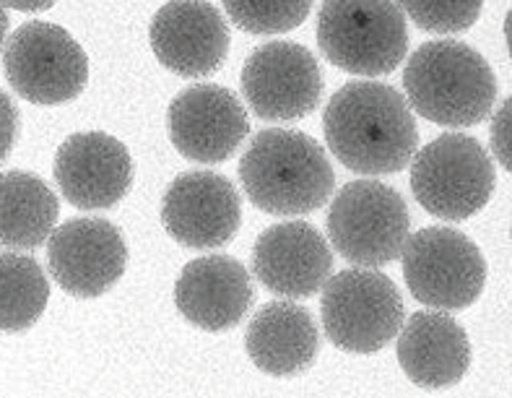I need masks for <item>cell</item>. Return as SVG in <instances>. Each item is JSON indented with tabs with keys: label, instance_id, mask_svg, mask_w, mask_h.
Here are the masks:
<instances>
[{
	"label": "cell",
	"instance_id": "14",
	"mask_svg": "<svg viewBox=\"0 0 512 398\" xmlns=\"http://www.w3.org/2000/svg\"><path fill=\"white\" fill-rule=\"evenodd\" d=\"M149 42L156 60L182 79L211 76L229 53V24L208 0H169L151 19Z\"/></svg>",
	"mask_w": 512,
	"mask_h": 398
},
{
	"label": "cell",
	"instance_id": "18",
	"mask_svg": "<svg viewBox=\"0 0 512 398\" xmlns=\"http://www.w3.org/2000/svg\"><path fill=\"white\" fill-rule=\"evenodd\" d=\"M398 365L416 385L437 391L463 378L471 367L466 328L445 310H419L398 331Z\"/></svg>",
	"mask_w": 512,
	"mask_h": 398
},
{
	"label": "cell",
	"instance_id": "25",
	"mask_svg": "<svg viewBox=\"0 0 512 398\" xmlns=\"http://www.w3.org/2000/svg\"><path fill=\"white\" fill-rule=\"evenodd\" d=\"M16 138H19V110L13 99L0 89V164L11 157Z\"/></svg>",
	"mask_w": 512,
	"mask_h": 398
},
{
	"label": "cell",
	"instance_id": "16",
	"mask_svg": "<svg viewBox=\"0 0 512 398\" xmlns=\"http://www.w3.org/2000/svg\"><path fill=\"white\" fill-rule=\"evenodd\" d=\"M333 250L307 222H284L263 229L253 248V274L273 294L305 300L331 279Z\"/></svg>",
	"mask_w": 512,
	"mask_h": 398
},
{
	"label": "cell",
	"instance_id": "11",
	"mask_svg": "<svg viewBox=\"0 0 512 398\" xmlns=\"http://www.w3.org/2000/svg\"><path fill=\"white\" fill-rule=\"evenodd\" d=\"M47 268L65 294L94 300L123 279L128 245L120 229L107 219H71L47 237Z\"/></svg>",
	"mask_w": 512,
	"mask_h": 398
},
{
	"label": "cell",
	"instance_id": "26",
	"mask_svg": "<svg viewBox=\"0 0 512 398\" xmlns=\"http://www.w3.org/2000/svg\"><path fill=\"white\" fill-rule=\"evenodd\" d=\"M6 8H13V11H24V14H37V11H47L52 8L58 0H0Z\"/></svg>",
	"mask_w": 512,
	"mask_h": 398
},
{
	"label": "cell",
	"instance_id": "6",
	"mask_svg": "<svg viewBox=\"0 0 512 398\" xmlns=\"http://www.w3.org/2000/svg\"><path fill=\"white\" fill-rule=\"evenodd\" d=\"M320 318L341 352L375 354L396 339L406 318L398 287L377 268H346L323 284Z\"/></svg>",
	"mask_w": 512,
	"mask_h": 398
},
{
	"label": "cell",
	"instance_id": "1",
	"mask_svg": "<svg viewBox=\"0 0 512 398\" xmlns=\"http://www.w3.org/2000/svg\"><path fill=\"white\" fill-rule=\"evenodd\" d=\"M323 133L333 157L359 175H396L419 149L414 112L396 86L349 81L323 112Z\"/></svg>",
	"mask_w": 512,
	"mask_h": 398
},
{
	"label": "cell",
	"instance_id": "5",
	"mask_svg": "<svg viewBox=\"0 0 512 398\" xmlns=\"http://www.w3.org/2000/svg\"><path fill=\"white\" fill-rule=\"evenodd\" d=\"M411 190L427 214L463 222L489 203L497 183L487 149L466 133H442L411 157Z\"/></svg>",
	"mask_w": 512,
	"mask_h": 398
},
{
	"label": "cell",
	"instance_id": "13",
	"mask_svg": "<svg viewBox=\"0 0 512 398\" xmlns=\"http://www.w3.org/2000/svg\"><path fill=\"white\" fill-rule=\"evenodd\" d=\"M162 224L182 248H221L234 240L242 224L240 193L216 172L177 175L164 193Z\"/></svg>",
	"mask_w": 512,
	"mask_h": 398
},
{
	"label": "cell",
	"instance_id": "9",
	"mask_svg": "<svg viewBox=\"0 0 512 398\" xmlns=\"http://www.w3.org/2000/svg\"><path fill=\"white\" fill-rule=\"evenodd\" d=\"M3 71L13 92L42 107L71 102L89 84L84 47L50 21H26L8 37Z\"/></svg>",
	"mask_w": 512,
	"mask_h": 398
},
{
	"label": "cell",
	"instance_id": "10",
	"mask_svg": "<svg viewBox=\"0 0 512 398\" xmlns=\"http://www.w3.org/2000/svg\"><path fill=\"white\" fill-rule=\"evenodd\" d=\"M242 94L255 118L289 123L307 118L323 97L318 60L297 42L273 40L255 47L240 76Z\"/></svg>",
	"mask_w": 512,
	"mask_h": 398
},
{
	"label": "cell",
	"instance_id": "23",
	"mask_svg": "<svg viewBox=\"0 0 512 398\" xmlns=\"http://www.w3.org/2000/svg\"><path fill=\"white\" fill-rule=\"evenodd\" d=\"M403 16L435 34H458L479 21L484 0H396Z\"/></svg>",
	"mask_w": 512,
	"mask_h": 398
},
{
	"label": "cell",
	"instance_id": "21",
	"mask_svg": "<svg viewBox=\"0 0 512 398\" xmlns=\"http://www.w3.org/2000/svg\"><path fill=\"white\" fill-rule=\"evenodd\" d=\"M50 281L32 255L0 253V333L32 328L47 310Z\"/></svg>",
	"mask_w": 512,
	"mask_h": 398
},
{
	"label": "cell",
	"instance_id": "4",
	"mask_svg": "<svg viewBox=\"0 0 512 398\" xmlns=\"http://www.w3.org/2000/svg\"><path fill=\"white\" fill-rule=\"evenodd\" d=\"M318 45L341 71L375 79L403 63L409 27L396 0H323Z\"/></svg>",
	"mask_w": 512,
	"mask_h": 398
},
{
	"label": "cell",
	"instance_id": "7",
	"mask_svg": "<svg viewBox=\"0 0 512 398\" xmlns=\"http://www.w3.org/2000/svg\"><path fill=\"white\" fill-rule=\"evenodd\" d=\"M409 206L380 180H354L338 190L328 211V237L344 261L380 268L401 258L409 240Z\"/></svg>",
	"mask_w": 512,
	"mask_h": 398
},
{
	"label": "cell",
	"instance_id": "8",
	"mask_svg": "<svg viewBox=\"0 0 512 398\" xmlns=\"http://www.w3.org/2000/svg\"><path fill=\"white\" fill-rule=\"evenodd\" d=\"M406 287L435 310H463L474 305L487 284V261L471 237L453 227H424L401 250Z\"/></svg>",
	"mask_w": 512,
	"mask_h": 398
},
{
	"label": "cell",
	"instance_id": "15",
	"mask_svg": "<svg viewBox=\"0 0 512 398\" xmlns=\"http://www.w3.org/2000/svg\"><path fill=\"white\" fill-rule=\"evenodd\" d=\"M55 183L81 211L112 209L133 185V159L123 141L107 133H73L60 144L52 167Z\"/></svg>",
	"mask_w": 512,
	"mask_h": 398
},
{
	"label": "cell",
	"instance_id": "17",
	"mask_svg": "<svg viewBox=\"0 0 512 398\" xmlns=\"http://www.w3.org/2000/svg\"><path fill=\"white\" fill-rule=\"evenodd\" d=\"M255 300L247 268L229 255H203L182 268L175 284V305L201 331H229Z\"/></svg>",
	"mask_w": 512,
	"mask_h": 398
},
{
	"label": "cell",
	"instance_id": "24",
	"mask_svg": "<svg viewBox=\"0 0 512 398\" xmlns=\"http://www.w3.org/2000/svg\"><path fill=\"white\" fill-rule=\"evenodd\" d=\"M510 115H512V102L505 99L500 110L494 112L492 128H489V144H492L494 159L502 164V170L510 172L512 159H510Z\"/></svg>",
	"mask_w": 512,
	"mask_h": 398
},
{
	"label": "cell",
	"instance_id": "3",
	"mask_svg": "<svg viewBox=\"0 0 512 398\" xmlns=\"http://www.w3.org/2000/svg\"><path fill=\"white\" fill-rule=\"evenodd\" d=\"M403 89L416 115L445 128L479 125L497 102L487 58L458 40L424 42L403 68Z\"/></svg>",
	"mask_w": 512,
	"mask_h": 398
},
{
	"label": "cell",
	"instance_id": "2",
	"mask_svg": "<svg viewBox=\"0 0 512 398\" xmlns=\"http://www.w3.org/2000/svg\"><path fill=\"white\" fill-rule=\"evenodd\" d=\"M240 183L255 209L273 216H302L328 203L336 188V172L312 136L268 128L242 154Z\"/></svg>",
	"mask_w": 512,
	"mask_h": 398
},
{
	"label": "cell",
	"instance_id": "12",
	"mask_svg": "<svg viewBox=\"0 0 512 398\" xmlns=\"http://www.w3.org/2000/svg\"><path fill=\"white\" fill-rule=\"evenodd\" d=\"M247 133L245 105L224 86H188L169 105V141L190 162H227L245 144Z\"/></svg>",
	"mask_w": 512,
	"mask_h": 398
},
{
	"label": "cell",
	"instance_id": "22",
	"mask_svg": "<svg viewBox=\"0 0 512 398\" xmlns=\"http://www.w3.org/2000/svg\"><path fill=\"white\" fill-rule=\"evenodd\" d=\"M232 24L250 34H284L302 27L315 0H221Z\"/></svg>",
	"mask_w": 512,
	"mask_h": 398
},
{
	"label": "cell",
	"instance_id": "19",
	"mask_svg": "<svg viewBox=\"0 0 512 398\" xmlns=\"http://www.w3.org/2000/svg\"><path fill=\"white\" fill-rule=\"evenodd\" d=\"M245 349L258 370L273 378H289L315 365L320 333L307 307L294 300L268 302L247 326Z\"/></svg>",
	"mask_w": 512,
	"mask_h": 398
},
{
	"label": "cell",
	"instance_id": "27",
	"mask_svg": "<svg viewBox=\"0 0 512 398\" xmlns=\"http://www.w3.org/2000/svg\"><path fill=\"white\" fill-rule=\"evenodd\" d=\"M8 24H11V21H8V11H6V6H3V3H0V47L6 45Z\"/></svg>",
	"mask_w": 512,
	"mask_h": 398
},
{
	"label": "cell",
	"instance_id": "20",
	"mask_svg": "<svg viewBox=\"0 0 512 398\" xmlns=\"http://www.w3.org/2000/svg\"><path fill=\"white\" fill-rule=\"evenodd\" d=\"M60 203L32 172H0V248L34 250L58 224Z\"/></svg>",
	"mask_w": 512,
	"mask_h": 398
}]
</instances>
